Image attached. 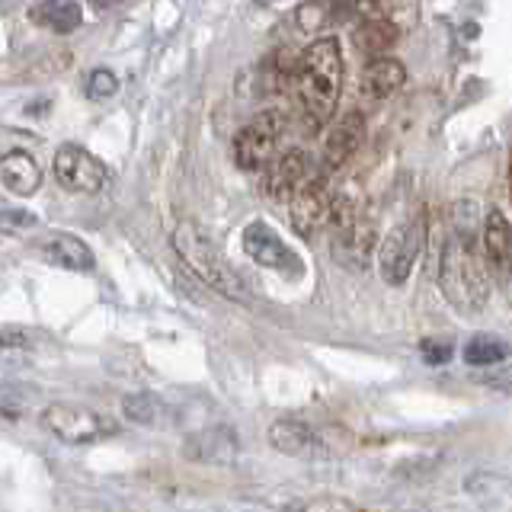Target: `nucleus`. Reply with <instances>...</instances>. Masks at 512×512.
I'll list each match as a JSON object with an SVG mask.
<instances>
[{
	"label": "nucleus",
	"instance_id": "1",
	"mask_svg": "<svg viewBox=\"0 0 512 512\" xmlns=\"http://www.w3.org/2000/svg\"><path fill=\"white\" fill-rule=\"evenodd\" d=\"M343 52L336 39H317L301 52L292 87L311 125L327 122L343 93Z\"/></svg>",
	"mask_w": 512,
	"mask_h": 512
},
{
	"label": "nucleus",
	"instance_id": "2",
	"mask_svg": "<svg viewBox=\"0 0 512 512\" xmlns=\"http://www.w3.org/2000/svg\"><path fill=\"white\" fill-rule=\"evenodd\" d=\"M439 288L458 314H480L493 295L484 253L474 247V234H452L442 244Z\"/></svg>",
	"mask_w": 512,
	"mask_h": 512
},
{
	"label": "nucleus",
	"instance_id": "3",
	"mask_svg": "<svg viewBox=\"0 0 512 512\" xmlns=\"http://www.w3.org/2000/svg\"><path fill=\"white\" fill-rule=\"evenodd\" d=\"M173 250L183 260V266L196 276L205 288L231 298V301H247V288L240 285L237 272L228 266L218 244L208 237L196 221H180L173 231Z\"/></svg>",
	"mask_w": 512,
	"mask_h": 512
},
{
	"label": "nucleus",
	"instance_id": "4",
	"mask_svg": "<svg viewBox=\"0 0 512 512\" xmlns=\"http://www.w3.org/2000/svg\"><path fill=\"white\" fill-rule=\"evenodd\" d=\"M269 445L292 458H336L352 448V432L343 426H311L304 420H276Z\"/></svg>",
	"mask_w": 512,
	"mask_h": 512
},
{
	"label": "nucleus",
	"instance_id": "5",
	"mask_svg": "<svg viewBox=\"0 0 512 512\" xmlns=\"http://www.w3.org/2000/svg\"><path fill=\"white\" fill-rule=\"evenodd\" d=\"M285 132V112L266 109L256 119H250L234 138V164L240 170H263L272 157Z\"/></svg>",
	"mask_w": 512,
	"mask_h": 512
},
{
	"label": "nucleus",
	"instance_id": "6",
	"mask_svg": "<svg viewBox=\"0 0 512 512\" xmlns=\"http://www.w3.org/2000/svg\"><path fill=\"white\" fill-rule=\"evenodd\" d=\"M42 426L68 445H90L116 432V423L109 416L77 404H48L42 410Z\"/></svg>",
	"mask_w": 512,
	"mask_h": 512
},
{
	"label": "nucleus",
	"instance_id": "7",
	"mask_svg": "<svg viewBox=\"0 0 512 512\" xmlns=\"http://www.w3.org/2000/svg\"><path fill=\"white\" fill-rule=\"evenodd\" d=\"M420 250H423V228L416 221H400L394 228L384 234V240L378 244V269H381V279L388 282L391 288H400L410 272L420 260Z\"/></svg>",
	"mask_w": 512,
	"mask_h": 512
},
{
	"label": "nucleus",
	"instance_id": "8",
	"mask_svg": "<svg viewBox=\"0 0 512 512\" xmlns=\"http://www.w3.org/2000/svg\"><path fill=\"white\" fill-rule=\"evenodd\" d=\"M55 180L71 192H103L109 183V170L80 144H61L55 151Z\"/></svg>",
	"mask_w": 512,
	"mask_h": 512
},
{
	"label": "nucleus",
	"instance_id": "9",
	"mask_svg": "<svg viewBox=\"0 0 512 512\" xmlns=\"http://www.w3.org/2000/svg\"><path fill=\"white\" fill-rule=\"evenodd\" d=\"M378 247V228L372 218H365L362 212L352 218L343 228H333V260L352 269V272H365L372 263Z\"/></svg>",
	"mask_w": 512,
	"mask_h": 512
},
{
	"label": "nucleus",
	"instance_id": "10",
	"mask_svg": "<svg viewBox=\"0 0 512 512\" xmlns=\"http://www.w3.org/2000/svg\"><path fill=\"white\" fill-rule=\"evenodd\" d=\"M244 253L253 263L266 269H276L282 276H301V260L292 247H285V240L269 228L266 221H253L244 231Z\"/></svg>",
	"mask_w": 512,
	"mask_h": 512
},
{
	"label": "nucleus",
	"instance_id": "11",
	"mask_svg": "<svg viewBox=\"0 0 512 512\" xmlns=\"http://www.w3.org/2000/svg\"><path fill=\"white\" fill-rule=\"evenodd\" d=\"M330 189L324 180H301L295 192L288 196L292 202V228L301 237H314L317 231L327 228V215H330Z\"/></svg>",
	"mask_w": 512,
	"mask_h": 512
},
{
	"label": "nucleus",
	"instance_id": "12",
	"mask_svg": "<svg viewBox=\"0 0 512 512\" xmlns=\"http://www.w3.org/2000/svg\"><path fill=\"white\" fill-rule=\"evenodd\" d=\"M36 253L48 266L71 269V272H90L96 266V256H93V250L84 244V240L74 237V234H64V231H55V234H48L45 240H39Z\"/></svg>",
	"mask_w": 512,
	"mask_h": 512
},
{
	"label": "nucleus",
	"instance_id": "13",
	"mask_svg": "<svg viewBox=\"0 0 512 512\" xmlns=\"http://www.w3.org/2000/svg\"><path fill=\"white\" fill-rule=\"evenodd\" d=\"M365 141V116L359 109L343 112L336 125L330 128V135L324 141V160L327 167H343L346 160L359 151V144Z\"/></svg>",
	"mask_w": 512,
	"mask_h": 512
},
{
	"label": "nucleus",
	"instance_id": "14",
	"mask_svg": "<svg viewBox=\"0 0 512 512\" xmlns=\"http://www.w3.org/2000/svg\"><path fill=\"white\" fill-rule=\"evenodd\" d=\"M186 455L192 461L202 464H218V468H228V464L237 458V432L228 426H215L205 429L199 436H192L186 442Z\"/></svg>",
	"mask_w": 512,
	"mask_h": 512
},
{
	"label": "nucleus",
	"instance_id": "15",
	"mask_svg": "<svg viewBox=\"0 0 512 512\" xmlns=\"http://www.w3.org/2000/svg\"><path fill=\"white\" fill-rule=\"evenodd\" d=\"M304 176H308V157H304V151H285L266 164V183L263 186L272 199L285 202Z\"/></svg>",
	"mask_w": 512,
	"mask_h": 512
},
{
	"label": "nucleus",
	"instance_id": "16",
	"mask_svg": "<svg viewBox=\"0 0 512 512\" xmlns=\"http://www.w3.org/2000/svg\"><path fill=\"white\" fill-rule=\"evenodd\" d=\"M404 80H407V71L397 58L391 55L368 58L365 74H362V96L365 100H388V96H394L404 87Z\"/></svg>",
	"mask_w": 512,
	"mask_h": 512
},
{
	"label": "nucleus",
	"instance_id": "17",
	"mask_svg": "<svg viewBox=\"0 0 512 512\" xmlns=\"http://www.w3.org/2000/svg\"><path fill=\"white\" fill-rule=\"evenodd\" d=\"M0 183H4L13 196H32L42 183V170L36 164V157H29L26 151H10L0 157Z\"/></svg>",
	"mask_w": 512,
	"mask_h": 512
},
{
	"label": "nucleus",
	"instance_id": "18",
	"mask_svg": "<svg viewBox=\"0 0 512 512\" xmlns=\"http://www.w3.org/2000/svg\"><path fill=\"white\" fill-rule=\"evenodd\" d=\"M480 244H484V260L490 266H509V256H512V231H509V221L503 212H490L484 215V228H480Z\"/></svg>",
	"mask_w": 512,
	"mask_h": 512
},
{
	"label": "nucleus",
	"instance_id": "19",
	"mask_svg": "<svg viewBox=\"0 0 512 512\" xmlns=\"http://www.w3.org/2000/svg\"><path fill=\"white\" fill-rule=\"evenodd\" d=\"M32 20L58 32V36H68V32L80 29V23H84V10H80L77 0H42V4L32 10Z\"/></svg>",
	"mask_w": 512,
	"mask_h": 512
},
{
	"label": "nucleus",
	"instance_id": "20",
	"mask_svg": "<svg viewBox=\"0 0 512 512\" xmlns=\"http://www.w3.org/2000/svg\"><path fill=\"white\" fill-rule=\"evenodd\" d=\"M397 42V26L384 16H375V20H365L359 29H352V45L359 48L362 55L378 58L388 55V48Z\"/></svg>",
	"mask_w": 512,
	"mask_h": 512
},
{
	"label": "nucleus",
	"instance_id": "21",
	"mask_svg": "<svg viewBox=\"0 0 512 512\" xmlns=\"http://www.w3.org/2000/svg\"><path fill=\"white\" fill-rule=\"evenodd\" d=\"M506 343L503 340H496V336L490 333H477L471 336L468 343H464V362L468 365H477V368H484V365H500L506 359Z\"/></svg>",
	"mask_w": 512,
	"mask_h": 512
},
{
	"label": "nucleus",
	"instance_id": "22",
	"mask_svg": "<svg viewBox=\"0 0 512 512\" xmlns=\"http://www.w3.org/2000/svg\"><path fill=\"white\" fill-rule=\"evenodd\" d=\"M160 410H164V404L148 394V391H141V394H128L122 400V413H125V420H132L138 426H154L160 420Z\"/></svg>",
	"mask_w": 512,
	"mask_h": 512
},
{
	"label": "nucleus",
	"instance_id": "23",
	"mask_svg": "<svg viewBox=\"0 0 512 512\" xmlns=\"http://www.w3.org/2000/svg\"><path fill=\"white\" fill-rule=\"evenodd\" d=\"M32 400H36V394L26 391L23 384H0V413L10 416V420H20Z\"/></svg>",
	"mask_w": 512,
	"mask_h": 512
},
{
	"label": "nucleus",
	"instance_id": "24",
	"mask_svg": "<svg viewBox=\"0 0 512 512\" xmlns=\"http://www.w3.org/2000/svg\"><path fill=\"white\" fill-rule=\"evenodd\" d=\"M119 90V77L106 71V68H96L90 77H87V96L90 100H109V96H116Z\"/></svg>",
	"mask_w": 512,
	"mask_h": 512
},
{
	"label": "nucleus",
	"instance_id": "25",
	"mask_svg": "<svg viewBox=\"0 0 512 512\" xmlns=\"http://www.w3.org/2000/svg\"><path fill=\"white\" fill-rule=\"evenodd\" d=\"M324 20H327V4H320V0H308V4L298 10V26L308 32L317 29Z\"/></svg>",
	"mask_w": 512,
	"mask_h": 512
},
{
	"label": "nucleus",
	"instance_id": "26",
	"mask_svg": "<svg viewBox=\"0 0 512 512\" xmlns=\"http://www.w3.org/2000/svg\"><path fill=\"white\" fill-rule=\"evenodd\" d=\"M29 228H36V218L26 212H4L0 215V234H23Z\"/></svg>",
	"mask_w": 512,
	"mask_h": 512
},
{
	"label": "nucleus",
	"instance_id": "27",
	"mask_svg": "<svg viewBox=\"0 0 512 512\" xmlns=\"http://www.w3.org/2000/svg\"><path fill=\"white\" fill-rule=\"evenodd\" d=\"M420 352H423V362H429V365H445L448 359H452V343H436V340H423V346H420Z\"/></svg>",
	"mask_w": 512,
	"mask_h": 512
},
{
	"label": "nucleus",
	"instance_id": "28",
	"mask_svg": "<svg viewBox=\"0 0 512 512\" xmlns=\"http://www.w3.org/2000/svg\"><path fill=\"white\" fill-rule=\"evenodd\" d=\"M32 343V333L23 327H0V352L7 349H23Z\"/></svg>",
	"mask_w": 512,
	"mask_h": 512
},
{
	"label": "nucleus",
	"instance_id": "29",
	"mask_svg": "<svg viewBox=\"0 0 512 512\" xmlns=\"http://www.w3.org/2000/svg\"><path fill=\"white\" fill-rule=\"evenodd\" d=\"M301 509H308V512H320V509H343V512H352L356 509V503H349V500H340V496H320V500H308V503H301Z\"/></svg>",
	"mask_w": 512,
	"mask_h": 512
},
{
	"label": "nucleus",
	"instance_id": "30",
	"mask_svg": "<svg viewBox=\"0 0 512 512\" xmlns=\"http://www.w3.org/2000/svg\"><path fill=\"white\" fill-rule=\"evenodd\" d=\"M352 4L365 20H375V16H384V10H388V0H352Z\"/></svg>",
	"mask_w": 512,
	"mask_h": 512
},
{
	"label": "nucleus",
	"instance_id": "31",
	"mask_svg": "<svg viewBox=\"0 0 512 512\" xmlns=\"http://www.w3.org/2000/svg\"><path fill=\"white\" fill-rule=\"evenodd\" d=\"M90 4H93L96 10H109V7H116L119 0H90Z\"/></svg>",
	"mask_w": 512,
	"mask_h": 512
}]
</instances>
